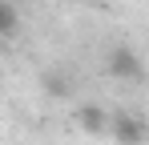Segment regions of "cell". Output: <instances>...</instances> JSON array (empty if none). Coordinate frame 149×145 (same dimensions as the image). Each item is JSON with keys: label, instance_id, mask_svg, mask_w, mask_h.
Instances as JSON below:
<instances>
[{"label": "cell", "instance_id": "obj_1", "mask_svg": "<svg viewBox=\"0 0 149 145\" xmlns=\"http://www.w3.org/2000/svg\"><path fill=\"white\" fill-rule=\"evenodd\" d=\"M105 129L117 137V145H141L145 141V121L137 117V113H113Z\"/></svg>", "mask_w": 149, "mask_h": 145}, {"label": "cell", "instance_id": "obj_2", "mask_svg": "<svg viewBox=\"0 0 149 145\" xmlns=\"http://www.w3.org/2000/svg\"><path fill=\"white\" fill-rule=\"evenodd\" d=\"M109 72L121 77V81H141V56H137L129 45H117L109 52Z\"/></svg>", "mask_w": 149, "mask_h": 145}, {"label": "cell", "instance_id": "obj_3", "mask_svg": "<svg viewBox=\"0 0 149 145\" xmlns=\"http://www.w3.org/2000/svg\"><path fill=\"white\" fill-rule=\"evenodd\" d=\"M77 125H81L85 133H105L109 113H105L101 105H93V101H89V105H81V109H77Z\"/></svg>", "mask_w": 149, "mask_h": 145}, {"label": "cell", "instance_id": "obj_4", "mask_svg": "<svg viewBox=\"0 0 149 145\" xmlns=\"http://www.w3.org/2000/svg\"><path fill=\"white\" fill-rule=\"evenodd\" d=\"M16 24H20V16H16V8H12L8 0H0V40H4V36H8V32H12Z\"/></svg>", "mask_w": 149, "mask_h": 145}, {"label": "cell", "instance_id": "obj_5", "mask_svg": "<svg viewBox=\"0 0 149 145\" xmlns=\"http://www.w3.org/2000/svg\"><path fill=\"white\" fill-rule=\"evenodd\" d=\"M101 4H117V0H101Z\"/></svg>", "mask_w": 149, "mask_h": 145}]
</instances>
